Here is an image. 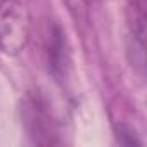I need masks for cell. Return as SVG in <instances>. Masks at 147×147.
I'll list each match as a JSON object with an SVG mask.
<instances>
[{"label":"cell","mask_w":147,"mask_h":147,"mask_svg":"<svg viewBox=\"0 0 147 147\" xmlns=\"http://www.w3.org/2000/svg\"><path fill=\"white\" fill-rule=\"evenodd\" d=\"M116 137H118V142H121V144H125V145L142 144V142L137 138V135H135L133 128H130L128 125H123V123L116 125Z\"/></svg>","instance_id":"obj_6"},{"label":"cell","mask_w":147,"mask_h":147,"mask_svg":"<svg viewBox=\"0 0 147 147\" xmlns=\"http://www.w3.org/2000/svg\"><path fill=\"white\" fill-rule=\"evenodd\" d=\"M28 0H0V50L7 55L19 54L30 38Z\"/></svg>","instance_id":"obj_2"},{"label":"cell","mask_w":147,"mask_h":147,"mask_svg":"<svg viewBox=\"0 0 147 147\" xmlns=\"http://www.w3.org/2000/svg\"><path fill=\"white\" fill-rule=\"evenodd\" d=\"M64 4L75 19H83L92 5V0H64Z\"/></svg>","instance_id":"obj_5"},{"label":"cell","mask_w":147,"mask_h":147,"mask_svg":"<svg viewBox=\"0 0 147 147\" xmlns=\"http://www.w3.org/2000/svg\"><path fill=\"white\" fill-rule=\"evenodd\" d=\"M21 125L28 138L36 145L59 144V126L47 97L38 90L24 94L19 104Z\"/></svg>","instance_id":"obj_1"},{"label":"cell","mask_w":147,"mask_h":147,"mask_svg":"<svg viewBox=\"0 0 147 147\" xmlns=\"http://www.w3.org/2000/svg\"><path fill=\"white\" fill-rule=\"evenodd\" d=\"M126 28L130 36V61L131 66L144 75L145 67V26H147V0H126L125 5Z\"/></svg>","instance_id":"obj_3"},{"label":"cell","mask_w":147,"mask_h":147,"mask_svg":"<svg viewBox=\"0 0 147 147\" xmlns=\"http://www.w3.org/2000/svg\"><path fill=\"white\" fill-rule=\"evenodd\" d=\"M45 55H47L49 71L54 76L61 78L66 73L69 61H67V49H66L64 33L57 24L49 26V31L45 35Z\"/></svg>","instance_id":"obj_4"}]
</instances>
